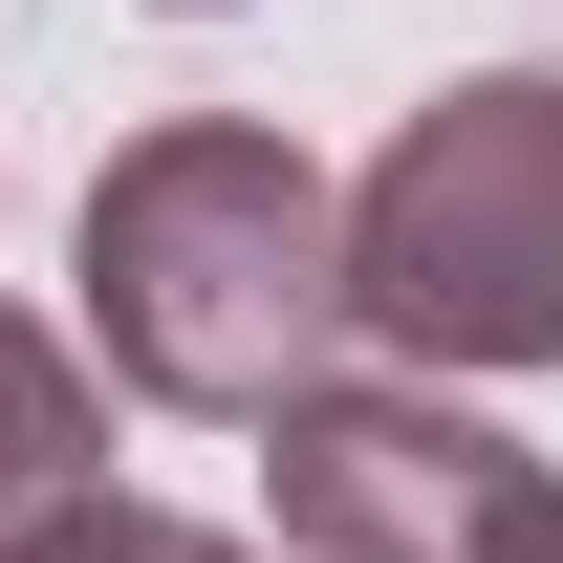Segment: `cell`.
<instances>
[{"mask_svg": "<svg viewBox=\"0 0 563 563\" xmlns=\"http://www.w3.org/2000/svg\"><path fill=\"white\" fill-rule=\"evenodd\" d=\"M87 347L131 368L152 412H239L282 433L303 390H347L368 282H347V196L325 152L261 109H174L87 174Z\"/></svg>", "mask_w": 563, "mask_h": 563, "instance_id": "obj_1", "label": "cell"}, {"mask_svg": "<svg viewBox=\"0 0 563 563\" xmlns=\"http://www.w3.org/2000/svg\"><path fill=\"white\" fill-rule=\"evenodd\" d=\"M347 282L368 347L477 390V368H563V66H455L412 131L347 174Z\"/></svg>", "mask_w": 563, "mask_h": 563, "instance_id": "obj_2", "label": "cell"}, {"mask_svg": "<svg viewBox=\"0 0 563 563\" xmlns=\"http://www.w3.org/2000/svg\"><path fill=\"white\" fill-rule=\"evenodd\" d=\"M282 477V542L303 563H498L520 520H542V455L498 412H455L433 368H347V390H303V412L261 433Z\"/></svg>", "mask_w": 563, "mask_h": 563, "instance_id": "obj_3", "label": "cell"}, {"mask_svg": "<svg viewBox=\"0 0 563 563\" xmlns=\"http://www.w3.org/2000/svg\"><path fill=\"white\" fill-rule=\"evenodd\" d=\"M87 520H109V390L66 325L0 303V563H66Z\"/></svg>", "mask_w": 563, "mask_h": 563, "instance_id": "obj_4", "label": "cell"}, {"mask_svg": "<svg viewBox=\"0 0 563 563\" xmlns=\"http://www.w3.org/2000/svg\"><path fill=\"white\" fill-rule=\"evenodd\" d=\"M66 563H261V542H217V520H152V498H109Z\"/></svg>", "mask_w": 563, "mask_h": 563, "instance_id": "obj_5", "label": "cell"}, {"mask_svg": "<svg viewBox=\"0 0 563 563\" xmlns=\"http://www.w3.org/2000/svg\"><path fill=\"white\" fill-rule=\"evenodd\" d=\"M498 563H563V477H542V520H520V542H498Z\"/></svg>", "mask_w": 563, "mask_h": 563, "instance_id": "obj_6", "label": "cell"}, {"mask_svg": "<svg viewBox=\"0 0 563 563\" xmlns=\"http://www.w3.org/2000/svg\"><path fill=\"white\" fill-rule=\"evenodd\" d=\"M174 22H217V0H174Z\"/></svg>", "mask_w": 563, "mask_h": 563, "instance_id": "obj_7", "label": "cell"}]
</instances>
